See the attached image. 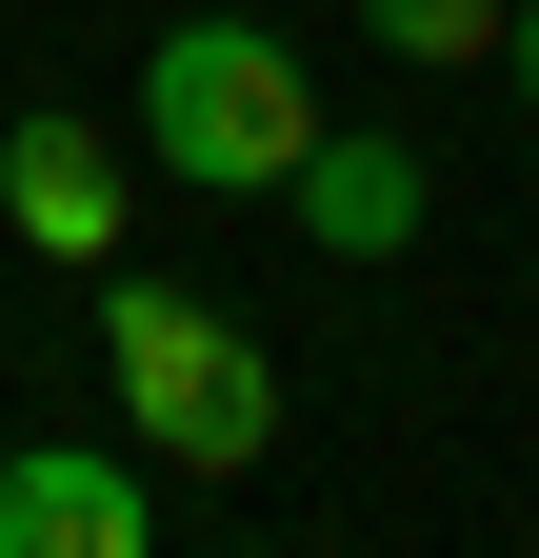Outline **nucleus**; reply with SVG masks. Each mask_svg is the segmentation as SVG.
<instances>
[{
  "label": "nucleus",
  "instance_id": "1",
  "mask_svg": "<svg viewBox=\"0 0 539 558\" xmlns=\"http://www.w3.org/2000/svg\"><path fill=\"white\" fill-rule=\"evenodd\" d=\"M300 140H320V100H300V40H280V21L200 0V21L141 40V160H160L180 199H280Z\"/></svg>",
  "mask_w": 539,
  "mask_h": 558
},
{
  "label": "nucleus",
  "instance_id": "2",
  "mask_svg": "<svg viewBox=\"0 0 539 558\" xmlns=\"http://www.w3.org/2000/svg\"><path fill=\"white\" fill-rule=\"evenodd\" d=\"M100 379H120V439L160 478H260L280 459V360L220 300H180V279H120L100 300Z\"/></svg>",
  "mask_w": 539,
  "mask_h": 558
},
{
  "label": "nucleus",
  "instance_id": "3",
  "mask_svg": "<svg viewBox=\"0 0 539 558\" xmlns=\"http://www.w3.org/2000/svg\"><path fill=\"white\" fill-rule=\"evenodd\" d=\"M141 538H160V459H100V439L0 459V558H141Z\"/></svg>",
  "mask_w": 539,
  "mask_h": 558
},
{
  "label": "nucleus",
  "instance_id": "4",
  "mask_svg": "<svg viewBox=\"0 0 539 558\" xmlns=\"http://www.w3.org/2000/svg\"><path fill=\"white\" fill-rule=\"evenodd\" d=\"M0 220H21L40 259H120V220H141V180H120V140L100 120H21V140H0Z\"/></svg>",
  "mask_w": 539,
  "mask_h": 558
},
{
  "label": "nucleus",
  "instance_id": "5",
  "mask_svg": "<svg viewBox=\"0 0 539 558\" xmlns=\"http://www.w3.org/2000/svg\"><path fill=\"white\" fill-rule=\"evenodd\" d=\"M280 199H300V240H320V259H399V240H420V199H440V180H420V140H380V120L340 140V120H320Z\"/></svg>",
  "mask_w": 539,
  "mask_h": 558
},
{
  "label": "nucleus",
  "instance_id": "6",
  "mask_svg": "<svg viewBox=\"0 0 539 558\" xmlns=\"http://www.w3.org/2000/svg\"><path fill=\"white\" fill-rule=\"evenodd\" d=\"M500 21H519V0H360V40H380V60H420V81L500 60Z\"/></svg>",
  "mask_w": 539,
  "mask_h": 558
},
{
  "label": "nucleus",
  "instance_id": "7",
  "mask_svg": "<svg viewBox=\"0 0 539 558\" xmlns=\"http://www.w3.org/2000/svg\"><path fill=\"white\" fill-rule=\"evenodd\" d=\"M500 60H519V120H539V0H519V21H500Z\"/></svg>",
  "mask_w": 539,
  "mask_h": 558
}]
</instances>
